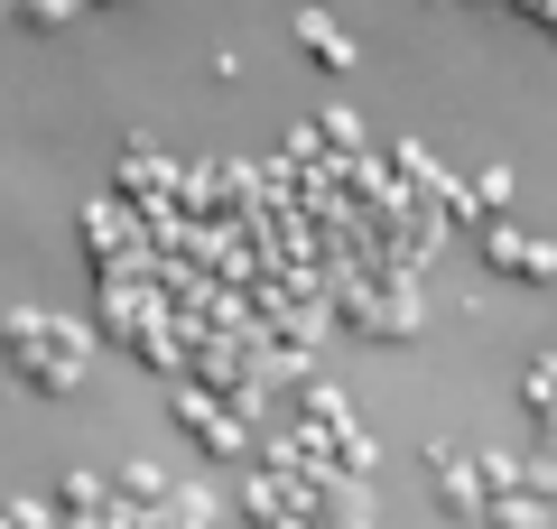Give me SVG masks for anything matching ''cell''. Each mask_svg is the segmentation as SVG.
<instances>
[{
    "instance_id": "6da1fadb",
    "label": "cell",
    "mask_w": 557,
    "mask_h": 529,
    "mask_svg": "<svg viewBox=\"0 0 557 529\" xmlns=\"http://www.w3.org/2000/svg\"><path fill=\"white\" fill-rule=\"evenodd\" d=\"M298 38L317 47V65H354V57H344V38H335V20H317V10L298 20Z\"/></svg>"
}]
</instances>
